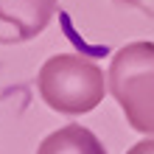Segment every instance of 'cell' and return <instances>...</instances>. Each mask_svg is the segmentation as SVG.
Returning <instances> with one entry per match:
<instances>
[{
	"label": "cell",
	"mask_w": 154,
	"mask_h": 154,
	"mask_svg": "<svg viewBox=\"0 0 154 154\" xmlns=\"http://www.w3.org/2000/svg\"><path fill=\"white\" fill-rule=\"evenodd\" d=\"M37 87L42 101L53 112L76 118L93 112L104 101L109 84L104 79V70L93 59L79 56V53H56L39 67Z\"/></svg>",
	"instance_id": "1"
},
{
	"label": "cell",
	"mask_w": 154,
	"mask_h": 154,
	"mask_svg": "<svg viewBox=\"0 0 154 154\" xmlns=\"http://www.w3.org/2000/svg\"><path fill=\"white\" fill-rule=\"evenodd\" d=\"M109 95L123 109L134 132L154 137V42L137 39L123 45L106 70Z\"/></svg>",
	"instance_id": "2"
},
{
	"label": "cell",
	"mask_w": 154,
	"mask_h": 154,
	"mask_svg": "<svg viewBox=\"0 0 154 154\" xmlns=\"http://www.w3.org/2000/svg\"><path fill=\"white\" fill-rule=\"evenodd\" d=\"M115 3H126V6H134V3H140V0H115Z\"/></svg>",
	"instance_id": "6"
},
{
	"label": "cell",
	"mask_w": 154,
	"mask_h": 154,
	"mask_svg": "<svg viewBox=\"0 0 154 154\" xmlns=\"http://www.w3.org/2000/svg\"><path fill=\"white\" fill-rule=\"evenodd\" d=\"M126 154H154V137H151V140H140V143H134V146L126 151Z\"/></svg>",
	"instance_id": "5"
},
{
	"label": "cell",
	"mask_w": 154,
	"mask_h": 154,
	"mask_svg": "<svg viewBox=\"0 0 154 154\" xmlns=\"http://www.w3.org/2000/svg\"><path fill=\"white\" fill-rule=\"evenodd\" d=\"M59 0H0V42H28L48 28Z\"/></svg>",
	"instance_id": "3"
},
{
	"label": "cell",
	"mask_w": 154,
	"mask_h": 154,
	"mask_svg": "<svg viewBox=\"0 0 154 154\" xmlns=\"http://www.w3.org/2000/svg\"><path fill=\"white\" fill-rule=\"evenodd\" d=\"M37 154H106V149L87 126L67 123L51 132L37 146Z\"/></svg>",
	"instance_id": "4"
}]
</instances>
